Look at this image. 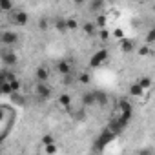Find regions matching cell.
Wrapping results in <instances>:
<instances>
[{
	"instance_id": "1",
	"label": "cell",
	"mask_w": 155,
	"mask_h": 155,
	"mask_svg": "<svg viewBox=\"0 0 155 155\" xmlns=\"http://www.w3.org/2000/svg\"><path fill=\"white\" fill-rule=\"evenodd\" d=\"M35 93H37V101H48L51 97V88L46 84V81H38L35 86Z\"/></svg>"
},
{
	"instance_id": "2",
	"label": "cell",
	"mask_w": 155,
	"mask_h": 155,
	"mask_svg": "<svg viewBox=\"0 0 155 155\" xmlns=\"http://www.w3.org/2000/svg\"><path fill=\"white\" fill-rule=\"evenodd\" d=\"M0 42H2L6 48H13L18 42V35L15 31H2L0 33Z\"/></svg>"
},
{
	"instance_id": "3",
	"label": "cell",
	"mask_w": 155,
	"mask_h": 155,
	"mask_svg": "<svg viewBox=\"0 0 155 155\" xmlns=\"http://www.w3.org/2000/svg\"><path fill=\"white\" fill-rule=\"evenodd\" d=\"M0 60H2L8 68H11V66H15V64H17V53H15L11 48L2 49V51H0Z\"/></svg>"
},
{
	"instance_id": "4",
	"label": "cell",
	"mask_w": 155,
	"mask_h": 155,
	"mask_svg": "<svg viewBox=\"0 0 155 155\" xmlns=\"http://www.w3.org/2000/svg\"><path fill=\"white\" fill-rule=\"evenodd\" d=\"M28 20H29V17H28L26 11H17L13 15V24H17V26H26Z\"/></svg>"
},
{
	"instance_id": "5",
	"label": "cell",
	"mask_w": 155,
	"mask_h": 155,
	"mask_svg": "<svg viewBox=\"0 0 155 155\" xmlns=\"http://www.w3.org/2000/svg\"><path fill=\"white\" fill-rule=\"evenodd\" d=\"M57 71H58L60 75H68V73H71V62H68V60H60V62L57 64Z\"/></svg>"
},
{
	"instance_id": "6",
	"label": "cell",
	"mask_w": 155,
	"mask_h": 155,
	"mask_svg": "<svg viewBox=\"0 0 155 155\" xmlns=\"http://www.w3.org/2000/svg\"><path fill=\"white\" fill-rule=\"evenodd\" d=\"M106 57H108V53H106V51H99V53L91 58V66H93V68H99V66L106 60Z\"/></svg>"
},
{
	"instance_id": "7",
	"label": "cell",
	"mask_w": 155,
	"mask_h": 155,
	"mask_svg": "<svg viewBox=\"0 0 155 155\" xmlns=\"http://www.w3.org/2000/svg\"><path fill=\"white\" fill-rule=\"evenodd\" d=\"M93 95H95V104H101V106H104V104H108V93L106 91H93Z\"/></svg>"
},
{
	"instance_id": "8",
	"label": "cell",
	"mask_w": 155,
	"mask_h": 155,
	"mask_svg": "<svg viewBox=\"0 0 155 155\" xmlns=\"http://www.w3.org/2000/svg\"><path fill=\"white\" fill-rule=\"evenodd\" d=\"M82 31L91 37V35L97 33V24H93V22H82Z\"/></svg>"
},
{
	"instance_id": "9",
	"label": "cell",
	"mask_w": 155,
	"mask_h": 155,
	"mask_svg": "<svg viewBox=\"0 0 155 155\" xmlns=\"http://www.w3.org/2000/svg\"><path fill=\"white\" fill-rule=\"evenodd\" d=\"M48 68L46 66H40V68H37V71H35V77H37V81H48Z\"/></svg>"
},
{
	"instance_id": "10",
	"label": "cell",
	"mask_w": 155,
	"mask_h": 155,
	"mask_svg": "<svg viewBox=\"0 0 155 155\" xmlns=\"http://www.w3.org/2000/svg\"><path fill=\"white\" fill-rule=\"evenodd\" d=\"M142 93H144V90L140 88V84H139V82H133L131 88H130V95H131V97H140Z\"/></svg>"
},
{
	"instance_id": "11",
	"label": "cell",
	"mask_w": 155,
	"mask_h": 155,
	"mask_svg": "<svg viewBox=\"0 0 155 155\" xmlns=\"http://www.w3.org/2000/svg\"><path fill=\"white\" fill-rule=\"evenodd\" d=\"M0 11L4 13L13 11V0H0Z\"/></svg>"
},
{
	"instance_id": "12",
	"label": "cell",
	"mask_w": 155,
	"mask_h": 155,
	"mask_svg": "<svg viewBox=\"0 0 155 155\" xmlns=\"http://www.w3.org/2000/svg\"><path fill=\"white\" fill-rule=\"evenodd\" d=\"M82 104H84V106H93V104H95V95H93V91L82 95Z\"/></svg>"
},
{
	"instance_id": "13",
	"label": "cell",
	"mask_w": 155,
	"mask_h": 155,
	"mask_svg": "<svg viewBox=\"0 0 155 155\" xmlns=\"http://www.w3.org/2000/svg\"><path fill=\"white\" fill-rule=\"evenodd\" d=\"M53 26H55L60 33H66V31H68V28H66V20H64V18H57V20H53Z\"/></svg>"
},
{
	"instance_id": "14",
	"label": "cell",
	"mask_w": 155,
	"mask_h": 155,
	"mask_svg": "<svg viewBox=\"0 0 155 155\" xmlns=\"http://www.w3.org/2000/svg\"><path fill=\"white\" fill-rule=\"evenodd\" d=\"M58 104H60V106H64V108H68V106L71 104L69 95H60V97H58Z\"/></svg>"
},
{
	"instance_id": "15",
	"label": "cell",
	"mask_w": 155,
	"mask_h": 155,
	"mask_svg": "<svg viewBox=\"0 0 155 155\" xmlns=\"http://www.w3.org/2000/svg\"><path fill=\"white\" fill-rule=\"evenodd\" d=\"M139 84H140V88L142 90H146V88H150L151 86V79H150V77H142V79L140 81H137Z\"/></svg>"
},
{
	"instance_id": "16",
	"label": "cell",
	"mask_w": 155,
	"mask_h": 155,
	"mask_svg": "<svg viewBox=\"0 0 155 155\" xmlns=\"http://www.w3.org/2000/svg\"><path fill=\"white\" fill-rule=\"evenodd\" d=\"M79 81H81L82 84H90V81H91V77H90V73H88V71H82V73L79 75Z\"/></svg>"
},
{
	"instance_id": "17",
	"label": "cell",
	"mask_w": 155,
	"mask_h": 155,
	"mask_svg": "<svg viewBox=\"0 0 155 155\" xmlns=\"http://www.w3.org/2000/svg\"><path fill=\"white\" fill-rule=\"evenodd\" d=\"M73 81H75L73 73H68V75H64V79H62V84H64V86H71V84H73Z\"/></svg>"
},
{
	"instance_id": "18",
	"label": "cell",
	"mask_w": 155,
	"mask_h": 155,
	"mask_svg": "<svg viewBox=\"0 0 155 155\" xmlns=\"http://www.w3.org/2000/svg\"><path fill=\"white\" fill-rule=\"evenodd\" d=\"M120 48H122V51H126V53H130V51L133 49V42H131V40H122V44H120Z\"/></svg>"
},
{
	"instance_id": "19",
	"label": "cell",
	"mask_w": 155,
	"mask_h": 155,
	"mask_svg": "<svg viewBox=\"0 0 155 155\" xmlns=\"http://www.w3.org/2000/svg\"><path fill=\"white\" fill-rule=\"evenodd\" d=\"M66 28L68 29H77V28H79V24H77V20L69 18V20H66Z\"/></svg>"
},
{
	"instance_id": "20",
	"label": "cell",
	"mask_w": 155,
	"mask_h": 155,
	"mask_svg": "<svg viewBox=\"0 0 155 155\" xmlns=\"http://www.w3.org/2000/svg\"><path fill=\"white\" fill-rule=\"evenodd\" d=\"M38 28H40L42 31H46V29L49 28V20H48V18H40V22H38Z\"/></svg>"
},
{
	"instance_id": "21",
	"label": "cell",
	"mask_w": 155,
	"mask_h": 155,
	"mask_svg": "<svg viewBox=\"0 0 155 155\" xmlns=\"http://www.w3.org/2000/svg\"><path fill=\"white\" fill-rule=\"evenodd\" d=\"M46 153H55L57 151V148H55V144L53 142H49V144H46V150H44Z\"/></svg>"
},
{
	"instance_id": "22",
	"label": "cell",
	"mask_w": 155,
	"mask_h": 155,
	"mask_svg": "<svg viewBox=\"0 0 155 155\" xmlns=\"http://www.w3.org/2000/svg\"><path fill=\"white\" fill-rule=\"evenodd\" d=\"M49 142H55L53 135H44V137H42V144H49Z\"/></svg>"
},
{
	"instance_id": "23",
	"label": "cell",
	"mask_w": 155,
	"mask_h": 155,
	"mask_svg": "<svg viewBox=\"0 0 155 155\" xmlns=\"http://www.w3.org/2000/svg\"><path fill=\"white\" fill-rule=\"evenodd\" d=\"M102 2H104V0H93V2H91V9H99V8H102Z\"/></svg>"
},
{
	"instance_id": "24",
	"label": "cell",
	"mask_w": 155,
	"mask_h": 155,
	"mask_svg": "<svg viewBox=\"0 0 155 155\" xmlns=\"http://www.w3.org/2000/svg\"><path fill=\"white\" fill-rule=\"evenodd\" d=\"M153 37H155V33H153V29H151V31L148 33V38H146V40H148V44H151V42H153Z\"/></svg>"
},
{
	"instance_id": "25",
	"label": "cell",
	"mask_w": 155,
	"mask_h": 155,
	"mask_svg": "<svg viewBox=\"0 0 155 155\" xmlns=\"http://www.w3.org/2000/svg\"><path fill=\"white\" fill-rule=\"evenodd\" d=\"M140 55H150V48H142L140 49Z\"/></svg>"
},
{
	"instance_id": "26",
	"label": "cell",
	"mask_w": 155,
	"mask_h": 155,
	"mask_svg": "<svg viewBox=\"0 0 155 155\" xmlns=\"http://www.w3.org/2000/svg\"><path fill=\"white\" fill-rule=\"evenodd\" d=\"M73 2H75V4H84L86 0H73Z\"/></svg>"
},
{
	"instance_id": "27",
	"label": "cell",
	"mask_w": 155,
	"mask_h": 155,
	"mask_svg": "<svg viewBox=\"0 0 155 155\" xmlns=\"http://www.w3.org/2000/svg\"><path fill=\"white\" fill-rule=\"evenodd\" d=\"M139 2H142V0H139Z\"/></svg>"
}]
</instances>
